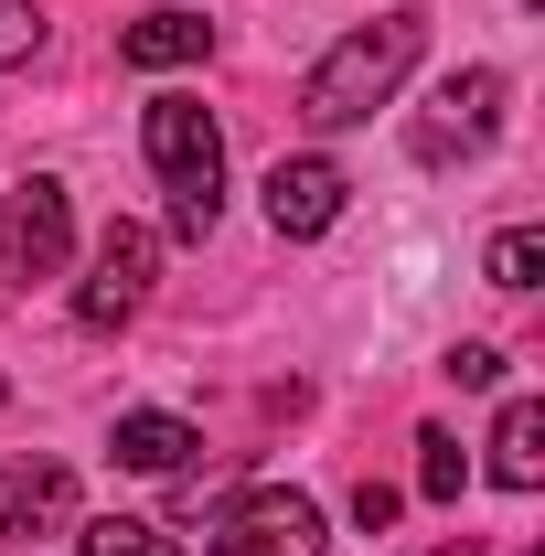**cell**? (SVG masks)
Masks as SVG:
<instances>
[{
	"mask_svg": "<svg viewBox=\"0 0 545 556\" xmlns=\"http://www.w3.org/2000/svg\"><path fill=\"white\" fill-rule=\"evenodd\" d=\"M75 556H182V546L150 514H97V525H75Z\"/></svg>",
	"mask_w": 545,
	"mask_h": 556,
	"instance_id": "7c38bea8",
	"label": "cell"
},
{
	"mask_svg": "<svg viewBox=\"0 0 545 556\" xmlns=\"http://www.w3.org/2000/svg\"><path fill=\"white\" fill-rule=\"evenodd\" d=\"M460 482H471L460 439H449V428H417V492H428V503H460Z\"/></svg>",
	"mask_w": 545,
	"mask_h": 556,
	"instance_id": "4fadbf2b",
	"label": "cell"
},
{
	"mask_svg": "<svg viewBox=\"0 0 545 556\" xmlns=\"http://www.w3.org/2000/svg\"><path fill=\"white\" fill-rule=\"evenodd\" d=\"M503 97H514V86H503V75L492 65H471V75H449V86H439V97H428V118H417V161H460V150H492V129H503Z\"/></svg>",
	"mask_w": 545,
	"mask_h": 556,
	"instance_id": "8992f818",
	"label": "cell"
},
{
	"mask_svg": "<svg viewBox=\"0 0 545 556\" xmlns=\"http://www.w3.org/2000/svg\"><path fill=\"white\" fill-rule=\"evenodd\" d=\"M193 450H204V428L172 417V407H129L118 428H107V460H118V471H182Z\"/></svg>",
	"mask_w": 545,
	"mask_h": 556,
	"instance_id": "9c48e42d",
	"label": "cell"
},
{
	"mask_svg": "<svg viewBox=\"0 0 545 556\" xmlns=\"http://www.w3.org/2000/svg\"><path fill=\"white\" fill-rule=\"evenodd\" d=\"M439 375H449V386H503V353H492V343H449Z\"/></svg>",
	"mask_w": 545,
	"mask_h": 556,
	"instance_id": "2e32d148",
	"label": "cell"
},
{
	"mask_svg": "<svg viewBox=\"0 0 545 556\" xmlns=\"http://www.w3.org/2000/svg\"><path fill=\"white\" fill-rule=\"evenodd\" d=\"M492 482H503V492H535L545 482V407H535V396H503V417H492Z\"/></svg>",
	"mask_w": 545,
	"mask_h": 556,
	"instance_id": "8fae6325",
	"label": "cell"
},
{
	"mask_svg": "<svg viewBox=\"0 0 545 556\" xmlns=\"http://www.w3.org/2000/svg\"><path fill=\"white\" fill-rule=\"evenodd\" d=\"M417 43H428V11H385V22L342 33L332 54L300 75V118H310V129H353V118H375V108L407 86Z\"/></svg>",
	"mask_w": 545,
	"mask_h": 556,
	"instance_id": "6da1fadb",
	"label": "cell"
},
{
	"mask_svg": "<svg viewBox=\"0 0 545 556\" xmlns=\"http://www.w3.org/2000/svg\"><path fill=\"white\" fill-rule=\"evenodd\" d=\"M150 268H161V236L118 214V225L97 236V257H86V289H75V321H86V332H118V321H139V300H150Z\"/></svg>",
	"mask_w": 545,
	"mask_h": 556,
	"instance_id": "277c9868",
	"label": "cell"
},
{
	"mask_svg": "<svg viewBox=\"0 0 545 556\" xmlns=\"http://www.w3.org/2000/svg\"><path fill=\"white\" fill-rule=\"evenodd\" d=\"M321 546H332L321 503H310V492H289V482L236 492V503L204 525V556H321Z\"/></svg>",
	"mask_w": 545,
	"mask_h": 556,
	"instance_id": "3957f363",
	"label": "cell"
},
{
	"mask_svg": "<svg viewBox=\"0 0 545 556\" xmlns=\"http://www.w3.org/2000/svg\"><path fill=\"white\" fill-rule=\"evenodd\" d=\"M150 172H161V193H172V236L182 247H204L214 214H225V129L204 118V97H150Z\"/></svg>",
	"mask_w": 545,
	"mask_h": 556,
	"instance_id": "7a4b0ae2",
	"label": "cell"
},
{
	"mask_svg": "<svg viewBox=\"0 0 545 556\" xmlns=\"http://www.w3.org/2000/svg\"><path fill=\"white\" fill-rule=\"evenodd\" d=\"M75 525V471L65 460H0V546L65 535Z\"/></svg>",
	"mask_w": 545,
	"mask_h": 556,
	"instance_id": "52a82bcc",
	"label": "cell"
},
{
	"mask_svg": "<svg viewBox=\"0 0 545 556\" xmlns=\"http://www.w3.org/2000/svg\"><path fill=\"white\" fill-rule=\"evenodd\" d=\"M33 54H43V11L0 0V75H11V65H33Z\"/></svg>",
	"mask_w": 545,
	"mask_h": 556,
	"instance_id": "9a60e30c",
	"label": "cell"
},
{
	"mask_svg": "<svg viewBox=\"0 0 545 556\" xmlns=\"http://www.w3.org/2000/svg\"><path fill=\"white\" fill-rule=\"evenodd\" d=\"M396 514H407V492H396V482H364V492H353V525H364V535H385Z\"/></svg>",
	"mask_w": 545,
	"mask_h": 556,
	"instance_id": "e0dca14e",
	"label": "cell"
},
{
	"mask_svg": "<svg viewBox=\"0 0 545 556\" xmlns=\"http://www.w3.org/2000/svg\"><path fill=\"white\" fill-rule=\"evenodd\" d=\"M535 278H545V236H535V225L492 236V289H535Z\"/></svg>",
	"mask_w": 545,
	"mask_h": 556,
	"instance_id": "5bb4252c",
	"label": "cell"
},
{
	"mask_svg": "<svg viewBox=\"0 0 545 556\" xmlns=\"http://www.w3.org/2000/svg\"><path fill=\"white\" fill-rule=\"evenodd\" d=\"M439 556H481V535H449V546H439Z\"/></svg>",
	"mask_w": 545,
	"mask_h": 556,
	"instance_id": "ac0fdd59",
	"label": "cell"
},
{
	"mask_svg": "<svg viewBox=\"0 0 545 556\" xmlns=\"http://www.w3.org/2000/svg\"><path fill=\"white\" fill-rule=\"evenodd\" d=\"M118 54H129L139 75L204 65V54H214V22H193V11H150V22H129V33H118Z\"/></svg>",
	"mask_w": 545,
	"mask_h": 556,
	"instance_id": "30bf717a",
	"label": "cell"
},
{
	"mask_svg": "<svg viewBox=\"0 0 545 556\" xmlns=\"http://www.w3.org/2000/svg\"><path fill=\"white\" fill-rule=\"evenodd\" d=\"M342 161H321V150H300V161H278L268 172V225L278 236H332L342 225Z\"/></svg>",
	"mask_w": 545,
	"mask_h": 556,
	"instance_id": "ba28073f",
	"label": "cell"
},
{
	"mask_svg": "<svg viewBox=\"0 0 545 556\" xmlns=\"http://www.w3.org/2000/svg\"><path fill=\"white\" fill-rule=\"evenodd\" d=\"M75 247V204L54 172H33V182H11V204H0V278H54Z\"/></svg>",
	"mask_w": 545,
	"mask_h": 556,
	"instance_id": "5b68a950",
	"label": "cell"
}]
</instances>
